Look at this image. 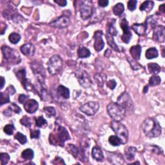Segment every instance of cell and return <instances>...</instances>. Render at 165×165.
<instances>
[{
  "mask_svg": "<svg viewBox=\"0 0 165 165\" xmlns=\"http://www.w3.org/2000/svg\"><path fill=\"white\" fill-rule=\"evenodd\" d=\"M142 129L145 135L148 137H157L162 132V128L159 122L154 118L146 119L142 125Z\"/></svg>",
  "mask_w": 165,
  "mask_h": 165,
  "instance_id": "obj_1",
  "label": "cell"
},
{
  "mask_svg": "<svg viewBox=\"0 0 165 165\" xmlns=\"http://www.w3.org/2000/svg\"><path fill=\"white\" fill-rule=\"evenodd\" d=\"M70 138V135L67 130L64 127L60 125L56 131V134H51L49 137V141L52 145H59L61 146H63L65 142L69 140Z\"/></svg>",
  "mask_w": 165,
  "mask_h": 165,
  "instance_id": "obj_2",
  "label": "cell"
},
{
  "mask_svg": "<svg viewBox=\"0 0 165 165\" xmlns=\"http://www.w3.org/2000/svg\"><path fill=\"white\" fill-rule=\"evenodd\" d=\"M107 112L114 121L119 122L125 118L127 114L125 109L117 103H111L107 106Z\"/></svg>",
  "mask_w": 165,
  "mask_h": 165,
  "instance_id": "obj_3",
  "label": "cell"
},
{
  "mask_svg": "<svg viewBox=\"0 0 165 165\" xmlns=\"http://www.w3.org/2000/svg\"><path fill=\"white\" fill-rule=\"evenodd\" d=\"M111 128L120 139L121 144H126L128 139V132L126 127L119 121H114L111 123Z\"/></svg>",
  "mask_w": 165,
  "mask_h": 165,
  "instance_id": "obj_4",
  "label": "cell"
},
{
  "mask_svg": "<svg viewBox=\"0 0 165 165\" xmlns=\"http://www.w3.org/2000/svg\"><path fill=\"white\" fill-rule=\"evenodd\" d=\"M63 61L58 55H54L51 57L48 62V70L52 76L56 75L62 69Z\"/></svg>",
  "mask_w": 165,
  "mask_h": 165,
  "instance_id": "obj_5",
  "label": "cell"
},
{
  "mask_svg": "<svg viewBox=\"0 0 165 165\" xmlns=\"http://www.w3.org/2000/svg\"><path fill=\"white\" fill-rule=\"evenodd\" d=\"M2 51L4 57L8 62L14 65H17L21 61V58L19 53L14 49L7 46H3L2 47Z\"/></svg>",
  "mask_w": 165,
  "mask_h": 165,
  "instance_id": "obj_6",
  "label": "cell"
},
{
  "mask_svg": "<svg viewBox=\"0 0 165 165\" xmlns=\"http://www.w3.org/2000/svg\"><path fill=\"white\" fill-rule=\"evenodd\" d=\"M117 103L125 109L126 113H132L134 112L133 101L128 93L123 92L118 97Z\"/></svg>",
  "mask_w": 165,
  "mask_h": 165,
  "instance_id": "obj_7",
  "label": "cell"
},
{
  "mask_svg": "<svg viewBox=\"0 0 165 165\" xmlns=\"http://www.w3.org/2000/svg\"><path fill=\"white\" fill-rule=\"evenodd\" d=\"M30 67L33 73L37 77L38 81H39V83L44 86L45 79V71L42 64H41L37 61H34L32 63Z\"/></svg>",
  "mask_w": 165,
  "mask_h": 165,
  "instance_id": "obj_8",
  "label": "cell"
},
{
  "mask_svg": "<svg viewBox=\"0 0 165 165\" xmlns=\"http://www.w3.org/2000/svg\"><path fill=\"white\" fill-rule=\"evenodd\" d=\"M93 2L90 0L82 1L80 4V14L82 20L90 18L93 14Z\"/></svg>",
  "mask_w": 165,
  "mask_h": 165,
  "instance_id": "obj_9",
  "label": "cell"
},
{
  "mask_svg": "<svg viewBox=\"0 0 165 165\" xmlns=\"http://www.w3.org/2000/svg\"><path fill=\"white\" fill-rule=\"evenodd\" d=\"M76 76L81 87L88 88L92 84V81L89 74L85 70H79L75 73Z\"/></svg>",
  "mask_w": 165,
  "mask_h": 165,
  "instance_id": "obj_10",
  "label": "cell"
},
{
  "mask_svg": "<svg viewBox=\"0 0 165 165\" xmlns=\"http://www.w3.org/2000/svg\"><path fill=\"white\" fill-rule=\"evenodd\" d=\"M100 109V104L95 101H89L80 107V110L88 116L95 115Z\"/></svg>",
  "mask_w": 165,
  "mask_h": 165,
  "instance_id": "obj_11",
  "label": "cell"
},
{
  "mask_svg": "<svg viewBox=\"0 0 165 165\" xmlns=\"http://www.w3.org/2000/svg\"><path fill=\"white\" fill-rule=\"evenodd\" d=\"M120 26L123 31V34L121 36V39L124 43L127 44L130 42L132 36V32L130 30L128 21L125 18L123 19L121 21Z\"/></svg>",
  "mask_w": 165,
  "mask_h": 165,
  "instance_id": "obj_12",
  "label": "cell"
},
{
  "mask_svg": "<svg viewBox=\"0 0 165 165\" xmlns=\"http://www.w3.org/2000/svg\"><path fill=\"white\" fill-rule=\"evenodd\" d=\"M70 23V18L67 16H61L57 19L51 22L49 25L52 27L63 29L67 27Z\"/></svg>",
  "mask_w": 165,
  "mask_h": 165,
  "instance_id": "obj_13",
  "label": "cell"
},
{
  "mask_svg": "<svg viewBox=\"0 0 165 165\" xmlns=\"http://www.w3.org/2000/svg\"><path fill=\"white\" fill-rule=\"evenodd\" d=\"M103 33L101 30H97L94 35V48L97 52L102 51L105 47V42L103 39Z\"/></svg>",
  "mask_w": 165,
  "mask_h": 165,
  "instance_id": "obj_14",
  "label": "cell"
},
{
  "mask_svg": "<svg viewBox=\"0 0 165 165\" xmlns=\"http://www.w3.org/2000/svg\"><path fill=\"white\" fill-rule=\"evenodd\" d=\"M164 32H165V29L164 26L163 25L156 26L154 29L153 39L159 43H164L165 39Z\"/></svg>",
  "mask_w": 165,
  "mask_h": 165,
  "instance_id": "obj_15",
  "label": "cell"
},
{
  "mask_svg": "<svg viewBox=\"0 0 165 165\" xmlns=\"http://www.w3.org/2000/svg\"><path fill=\"white\" fill-rule=\"evenodd\" d=\"M39 107L38 103L34 100H28L24 103V109L29 114L35 113Z\"/></svg>",
  "mask_w": 165,
  "mask_h": 165,
  "instance_id": "obj_16",
  "label": "cell"
},
{
  "mask_svg": "<svg viewBox=\"0 0 165 165\" xmlns=\"http://www.w3.org/2000/svg\"><path fill=\"white\" fill-rule=\"evenodd\" d=\"M21 52L25 56L29 57L33 56L35 54V47L31 43H26L20 47Z\"/></svg>",
  "mask_w": 165,
  "mask_h": 165,
  "instance_id": "obj_17",
  "label": "cell"
},
{
  "mask_svg": "<svg viewBox=\"0 0 165 165\" xmlns=\"http://www.w3.org/2000/svg\"><path fill=\"white\" fill-rule=\"evenodd\" d=\"M130 52L134 60L137 61L139 60L140 58H141V47L139 45L132 46L130 49Z\"/></svg>",
  "mask_w": 165,
  "mask_h": 165,
  "instance_id": "obj_18",
  "label": "cell"
},
{
  "mask_svg": "<svg viewBox=\"0 0 165 165\" xmlns=\"http://www.w3.org/2000/svg\"><path fill=\"white\" fill-rule=\"evenodd\" d=\"M92 158L97 161L101 162L104 159L103 153L101 148L99 146H94L92 150Z\"/></svg>",
  "mask_w": 165,
  "mask_h": 165,
  "instance_id": "obj_19",
  "label": "cell"
},
{
  "mask_svg": "<svg viewBox=\"0 0 165 165\" xmlns=\"http://www.w3.org/2000/svg\"><path fill=\"white\" fill-rule=\"evenodd\" d=\"M132 29L136 34L139 36H143L145 35V32L146 31V26L145 23H135L132 26Z\"/></svg>",
  "mask_w": 165,
  "mask_h": 165,
  "instance_id": "obj_20",
  "label": "cell"
},
{
  "mask_svg": "<svg viewBox=\"0 0 165 165\" xmlns=\"http://www.w3.org/2000/svg\"><path fill=\"white\" fill-rule=\"evenodd\" d=\"M57 91L58 94L65 99H69L70 97V90L68 88L63 85H60L57 87Z\"/></svg>",
  "mask_w": 165,
  "mask_h": 165,
  "instance_id": "obj_21",
  "label": "cell"
},
{
  "mask_svg": "<svg viewBox=\"0 0 165 165\" xmlns=\"http://www.w3.org/2000/svg\"><path fill=\"white\" fill-rule=\"evenodd\" d=\"M137 153L136 148L134 146H130L125 151V157L128 161H132L134 159L136 154Z\"/></svg>",
  "mask_w": 165,
  "mask_h": 165,
  "instance_id": "obj_22",
  "label": "cell"
},
{
  "mask_svg": "<svg viewBox=\"0 0 165 165\" xmlns=\"http://www.w3.org/2000/svg\"><path fill=\"white\" fill-rule=\"evenodd\" d=\"M145 26H146V30L154 29L156 27L157 20L154 18V16H150V17H148L146 19V21L145 23Z\"/></svg>",
  "mask_w": 165,
  "mask_h": 165,
  "instance_id": "obj_23",
  "label": "cell"
},
{
  "mask_svg": "<svg viewBox=\"0 0 165 165\" xmlns=\"http://www.w3.org/2000/svg\"><path fill=\"white\" fill-rule=\"evenodd\" d=\"M154 6V3L152 1H146L143 2L141 7H140V10L141 11H146V12H150L152 10Z\"/></svg>",
  "mask_w": 165,
  "mask_h": 165,
  "instance_id": "obj_24",
  "label": "cell"
},
{
  "mask_svg": "<svg viewBox=\"0 0 165 165\" xmlns=\"http://www.w3.org/2000/svg\"><path fill=\"white\" fill-rule=\"evenodd\" d=\"M159 56V53L158 50L155 48H148L146 52V57L148 60H152L154 58H156Z\"/></svg>",
  "mask_w": 165,
  "mask_h": 165,
  "instance_id": "obj_25",
  "label": "cell"
},
{
  "mask_svg": "<svg viewBox=\"0 0 165 165\" xmlns=\"http://www.w3.org/2000/svg\"><path fill=\"white\" fill-rule=\"evenodd\" d=\"M106 38L107 39V42H108V44L109 45V46L111 47V48H113L115 51L119 52V47L117 45V44L115 43L113 36L109 34V33H107L106 35Z\"/></svg>",
  "mask_w": 165,
  "mask_h": 165,
  "instance_id": "obj_26",
  "label": "cell"
},
{
  "mask_svg": "<svg viewBox=\"0 0 165 165\" xmlns=\"http://www.w3.org/2000/svg\"><path fill=\"white\" fill-rule=\"evenodd\" d=\"M148 69L150 73L154 74V75H156V74H159L161 71L160 66L157 63H148Z\"/></svg>",
  "mask_w": 165,
  "mask_h": 165,
  "instance_id": "obj_27",
  "label": "cell"
},
{
  "mask_svg": "<svg viewBox=\"0 0 165 165\" xmlns=\"http://www.w3.org/2000/svg\"><path fill=\"white\" fill-rule=\"evenodd\" d=\"M67 151L70 153L72 155H73L74 158H77L78 155H79V150L75 145L72 144H69L67 147Z\"/></svg>",
  "mask_w": 165,
  "mask_h": 165,
  "instance_id": "obj_28",
  "label": "cell"
},
{
  "mask_svg": "<svg viewBox=\"0 0 165 165\" xmlns=\"http://www.w3.org/2000/svg\"><path fill=\"white\" fill-rule=\"evenodd\" d=\"M78 55L80 58H87V57H90V52L87 48L85 47H81L78 49Z\"/></svg>",
  "mask_w": 165,
  "mask_h": 165,
  "instance_id": "obj_29",
  "label": "cell"
},
{
  "mask_svg": "<svg viewBox=\"0 0 165 165\" xmlns=\"http://www.w3.org/2000/svg\"><path fill=\"white\" fill-rule=\"evenodd\" d=\"M124 11H125V7L121 3H117L113 8V13L117 16H120Z\"/></svg>",
  "mask_w": 165,
  "mask_h": 165,
  "instance_id": "obj_30",
  "label": "cell"
},
{
  "mask_svg": "<svg viewBox=\"0 0 165 165\" xmlns=\"http://www.w3.org/2000/svg\"><path fill=\"white\" fill-rule=\"evenodd\" d=\"M94 79L97 85L100 87H103L104 85V82L106 81V76L104 74H97L94 76Z\"/></svg>",
  "mask_w": 165,
  "mask_h": 165,
  "instance_id": "obj_31",
  "label": "cell"
},
{
  "mask_svg": "<svg viewBox=\"0 0 165 165\" xmlns=\"http://www.w3.org/2000/svg\"><path fill=\"white\" fill-rule=\"evenodd\" d=\"M34 151L30 148H27V149L25 150L21 154V157L25 160H32L34 158Z\"/></svg>",
  "mask_w": 165,
  "mask_h": 165,
  "instance_id": "obj_32",
  "label": "cell"
},
{
  "mask_svg": "<svg viewBox=\"0 0 165 165\" xmlns=\"http://www.w3.org/2000/svg\"><path fill=\"white\" fill-rule=\"evenodd\" d=\"M10 93L7 91V90H5L4 92H1V97H0V103H1V105H3L7 103H10Z\"/></svg>",
  "mask_w": 165,
  "mask_h": 165,
  "instance_id": "obj_33",
  "label": "cell"
},
{
  "mask_svg": "<svg viewBox=\"0 0 165 165\" xmlns=\"http://www.w3.org/2000/svg\"><path fill=\"white\" fill-rule=\"evenodd\" d=\"M26 71L25 69H21L16 72V75L17 76L18 80L23 84L27 80L26 78Z\"/></svg>",
  "mask_w": 165,
  "mask_h": 165,
  "instance_id": "obj_34",
  "label": "cell"
},
{
  "mask_svg": "<svg viewBox=\"0 0 165 165\" xmlns=\"http://www.w3.org/2000/svg\"><path fill=\"white\" fill-rule=\"evenodd\" d=\"M9 39L12 44H17L21 39V36L18 33L13 32L9 35Z\"/></svg>",
  "mask_w": 165,
  "mask_h": 165,
  "instance_id": "obj_35",
  "label": "cell"
},
{
  "mask_svg": "<svg viewBox=\"0 0 165 165\" xmlns=\"http://www.w3.org/2000/svg\"><path fill=\"white\" fill-rule=\"evenodd\" d=\"M161 82V78L158 76L154 75L152 76L149 79V85L151 87H155L157 85H159Z\"/></svg>",
  "mask_w": 165,
  "mask_h": 165,
  "instance_id": "obj_36",
  "label": "cell"
},
{
  "mask_svg": "<svg viewBox=\"0 0 165 165\" xmlns=\"http://www.w3.org/2000/svg\"><path fill=\"white\" fill-rule=\"evenodd\" d=\"M36 125L39 128H44L47 126V121L43 116L36 118Z\"/></svg>",
  "mask_w": 165,
  "mask_h": 165,
  "instance_id": "obj_37",
  "label": "cell"
},
{
  "mask_svg": "<svg viewBox=\"0 0 165 165\" xmlns=\"http://www.w3.org/2000/svg\"><path fill=\"white\" fill-rule=\"evenodd\" d=\"M109 141L111 145L114 146H118L121 145V140L117 136H111L109 139Z\"/></svg>",
  "mask_w": 165,
  "mask_h": 165,
  "instance_id": "obj_38",
  "label": "cell"
},
{
  "mask_svg": "<svg viewBox=\"0 0 165 165\" xmlns=\"http://www.w3.org/2000/svg\"><path fill=\"white\" fill-rule=\"evenodd\" d=\"M44 112L47 115V118H52L56 115V110L54 107L52 106H47L44 107Z\"/></svg>",
  "mask_w": 165,
  "mask_h": 165,
  "instance_id": "obj_39",
  "label": "cell"
},
{
  "mask_svg": "<svg viewBox=\"0 0 165 165\" xmlns=\"http://www.w3.org/2000/svg\"><path fill=\"white\" fill-rule=\"evenodd\" d=\"M115 23V20H112V23H110L109 25V29L108 31H107V33H109V34L112 35V36H116L118 34V31L115 29V27L114 25V24Z\"/></svg>",
  "mask_w": 165,
  "mask_h": 165,
  "instance_id": "obj_40",
  "label": "cell"
},
{
  "mask_svg": "<svg viewBox=\"0 0 165 165\" xmlns=\"http://www.w3.org/2000/svg\"><path fill=\"white\" fill-rule=\"evenodd\" d=\"M15 139L18 141L21 145H25L27 142V137L21 132H17L15 136Z\"/></svg>",
  "mask_w": 165,
  "mask_h": 165,
  "instance_id": "obj_41",
  "label": "cell"
},
{
  "mask_svg": "<svg viewBox=\"0 0 165 165\" xmlns=\"http://www.w3.org/2000/svg\"><path fill=\"white\" fill-rule=\"evenodd\" d=\"M20 123L21 125L26 127H30L32 126V121L30 118H29L27 115H25L22 118V119L20 120Z\"/></svg>",
  "mask_w": 165,
  "mask_h": 165,
  "instance_id": "obj_42",
  "label": "cell"
},
{
  "mask_svg": "<svg viewBox=\"0 0 165 165\" xmlns=\"http://www.w3.org/2000/svg\"><path fill=\"white\" fill-rule=\"evenodd\" d=\"M15 130V127L13 125H6L5 127H4V132L7 134V135H9V136H11L14 133V131Z\"/></svg>",
  "mask_w": 165,
  "mask_h": 165,
  "instance_id": "obj_43",
  "label": "cell"
},
{
  "mask_svg": "<svg viewBox=\"0 0 165 165\" xmlns=\"http://www.w3.org/2000/svg\"><path fill=\"white\" fill-rule=\"evenodd\" d=\"M127 60H128V63L130 64L131 67L134 70H139L140 69H141L142 66L141 65H140V64H139L137 62L135 61L134 60H131L130 58H127Z\"/></svg>",
  "mask_w": 165,
  "mask_h": 165,
  "instance_id": "obj_44",
  "label": "cell"
},
{
  "mask_svg": "<svg viewBox=\"0 0 165 165\" xmlns=\"http://www.w3.org/2000/svg\"><path fill=\"white\" fill-rule=\"evenodd\" d=\"M0 157H1V162L2 165L7 164L9 163L11 158L10 155L7 153H2L1 155H0Z\"/></svg>",
  "mask_w": 165,
  "mask_h": 165,
  "instance_id": "obj_45",
  "label": "cell"
},
{
  "mask_svg": "<svg viewBox=\"0 0 165 165\" xmlns=\"http://www.w3.org/2000/svg\"><path fill=\"white\" fill-rule=\"evenodd\" d=\"M9 109L11 110V111H12L16 114H20L21 112V109L15 103H11L9 107Z\"/></svg>",
  "mask_w": 165,
  "mask_h": 165,
  "instance_id": "obj_46",
  "label": "cell"
},
{
  "mask_svg": "<svg viewBox=\"0 0 165 165\" xmlns=\"http://www.w3.org/2000/svg\"><path fill=\"white\" fill-rule=\"evenodd\" d=\"M137 1L136 0H130L128 2V9L130 11H134L136 9Z\"/></svg>",
  "mask_w": 165,
  "mask_h": 165,
  "instance_id": "obj_47",
  "label": "cell"
},
{
  "mask_svg": "<svg viewBox=\"0 0 165 165\" xmlns=\"http://www.w3.org/2000/svg\"><path fill=\"white\" fill-rule=\"evenodd\" d=\"M40 136V131L39 130H30V138L38 139Z\"/></svg>",
  "mask_w": 165,
  "mask_h": 165,
  "instance_id": "obj_48",
  "label": "cell"
},
{
  "mask_svg": "<svg viewBox=\"0 0 165 165\" xmlns=\"http://www.w3.org/2000/svg\"><path fill=\"white\" fill-rule=\"evenodd\" d=\"M106 85L111 90H114L115 88V87H116L117 83L114 79H110L106 82Z\"/></svg>",
  "mask_w": 165,
  "mask_h": 165,
  "instance_id": "obj_49",
  "label": "cell"
},
{
  "mask_svg": "<svg viewBox=\"0 0 165 165\" xmlns=\"http://www.w3.org/2000/svg\"><path fill=\"white\" fill-rule=\"evenodd\" d=\"M29 97V96L27 95H25V94H21L18 97V101L21 104H24L26 102V101L28 100V98Z\"/></svg>",
  "mask_w": 165,
  "mask_h": 165,
  "instance_id": "obj_50",
  "label": "cell"
},
{
  "mask_svg": "<svg viewBox=\"0 0 165 165\" xmlns=\"http://www.w3.org/2000/svg\"><path fill=\"white\" fill-rule=\"evenodd\" d=\"M54 2L61 7H65L67 4V2L65 0H54Z\"/></svg>",
  "mask_w": 165,
  "mask_h": 165,
  "instance_id": "obj_51",
  "label": "cell"
},
{
  "mask_svg": "<svg viewBox=\"0 0 165 165\" xmlns=\"http://www.w3.org/2000/svg\"><path fill=\"white\" fill-rule=\"evenodd\" d=\"M109 2L108 0H100V1L98 2V4L100 7H106L107 5H109Z\"/></svg>",
  "mask_w": 165,
  "mask_h": 165,
  "instance_id": "obj_52",
  "label": "cell"
},
{
  "mask_svg": "<svg viewBox=\"0 0 165 165\" xmlns=\"http://www.w3.org/2000/svg\"><path fill=\"white\" fill-rule=\"evenodd\" d=\"M6 90H7V91L9 92L11 95H13V94H14L16 93V90H15V88H14V87L12 85L8 87Z\"/></svg>",
  "mask_w": 165,
  "mask_h": 165,
  "instance_id": "obj_53",
  "label": "cell"
},
{
  "mask_svg": "<svg viewBox=\"0 0 165 165\" xmlns=\"http://www.w3.org/2000/svg\"><path fill=\"white\" fill-rule=\"evenodd\" d=\"M164 4H163L161 5L160 7H159V11L163 12V13H164L165 12V8H164Z\"/></svg>",
  "mask_w": 165,
  "mask_h": 165,
  "instance_id": "obj_54",
  "label": "cell"
},
{
  "mask_svg": "<svg viewBox=\"0 0 165 165\" xmlns=\"http://www.w3.org/2000/svg\"><path fill=\"white\" fill-rule=\"evenodd\" d=\"M1 80H2V86H1V89H3L4 85H5V79H4L3 77H1Z\"/></svg>",
  "mask_w": 165,
  "mask_h": 165,
  "instance_id": "obj_55",
  "label": "cell"
},
{
  "mask_svg": "<svg viewBox=\"0 0 165 165\" xmlns=\"http://www.w3.org/2000/svg\"><path fill=\"white\" fill-rule=\"evenodd\" d=\"M148 86H146L145 88H144V90H143V93L144 94H146L147 92H148Z\"/></svg>",
  "mask_w": 165,
  "mask_h": 165,
  "instance_id": "obj_56",
  "label": "cell"
}]
</instances>
